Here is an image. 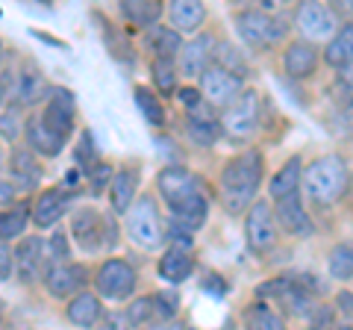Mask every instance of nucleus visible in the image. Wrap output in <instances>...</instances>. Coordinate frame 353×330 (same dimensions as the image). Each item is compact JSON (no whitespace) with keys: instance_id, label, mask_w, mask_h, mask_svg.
<instances>
[{"instance_id":"f257e3e1","label":"nucleus","mask_w":353,"mask_h":330,"mask_svg":"<svg viewBox=\"0 0 353 330\" xmlns=\"http://www.w3.org/2000/svg\"><path fill=\"white\" fill-rule=\"evenodd\" d=\"M157 192L171 210V233L174 242L192 245V233H197L209 218V201L203 195V180L185 165H165L157 174Z\"/></svg>"},{"instance_id":"f03ea898","label":"nucleus","mask_w":353,"mask_h":330,"mask_svg":"<svg viewBox=\"0 0 353 330\" xmlns=\"http://www.w3.org/2000/svg\"><path fill=\"white\" fill-rule=\"evenodd\" d=\"M262 174L265 165L259 151L239 153L224 165V171H221V204L230 215L248 213V206L253 204V197L262 186Z\"/></svg>"},{"instance_id":"7ed1b4c3","label":"nucleus","mask_w":353,"mask_h":330,"mask_svg":"<svg viewBox=\"0 0 353 330\" xmlns=\"http://www.w3.org/2000/svg\"><path fill=\"white\" fill-rule=\"evenodd\" d=\"M68 233L74 239V245L88 257L103 254V251H112L118 245L115 213H103V210H97V206H92V204L74 206Z\"/></svg>"},{"instance_id":"20e7f679","label":"nucleus","mask_w":353,"mask_h":330,"mask_svg":"<svg viewBox=\"0 0 353 330\" xmlns=\"http://www.w3.org/2000/svg\"><path fill=\"white\" fill-rule=\"evenodd\" d=\"M303 186H306V195L312 197L315 204H321V206H330V204L341 201V195H347V186H350L347 162L341 157L315 159L303 171Z\"/></svg>"},{"instance_id":"39448f33","label":"nucleus","mask_w":353,"mask_h":330,"mask_svg":"<svg viewBox=\"0 0 353 330\" xmlns=\"http://www.w3.org/2000/svg\"><path fill=\"white\" fill-rule=\"evenodd\" d=\"M124 218H127L124 222L127 236L136 242L139 248L153 251L165 242V224H162V215H159V206L153 201V195H148V192L139 195Z\"/></svg>"},{"instance_id":"423d86ee","label":"nucleus","mask_w":353,"mask_h":330,"mask_svg":"<svg viewBox=\"0 0 353 330\" xmlns=\"http://www.w3.org/2000/svg\"><path fill=\"white\" fill-rule=\"evenodd\" d=\"M236 30L248 48L265 50V48L280 45L289 36V21H283L274 12H265V9H248V12H241L236 18Z\"/></svg>"},{"instance_id":"0eeeda50","label":"nucleus","mask_w":353,"mask_h":330,"mask_svg":"<svg viewBox=\"0 0 353 330\" xmlns=\"http://www.w3.org/2000/svg\"><path fill=\"white\" fill-rule=\"evenodd\" d=\"M92 283H94V292L106 301H130L139 286V274L127 260L109 257L92 274Z\"/></svg>"},{"instance_id":"6e6552de","label":"nucleus","mask_w":353,"mask_h":330,"mask_svg":"<svg viewBox=\"0 0 353 330\" xmlns=\"http://www.w3.org/2000/svg\"><path fill=\"white\" fill-rule=\"evenodd\" d=\"M259 95L253 89H245L230 106L221 109V124H224V136H230L233 142H245L259 130Z\"/></svg>"},{"instance_id":"1a4fd4ad","label":"nucleus","mask_w":353,"mask_h":330,"mask_svg":"<svg viewBox=\"0 0 353 330\" xmlns=\"http://www.w3.org/2000/svg\"><path fill=\"white\" fill-rule=\"evenodd\" d=\"M294 27L301 30L306 41H327L336 36L339 15L324 0H297L294 6Z\"/></svg>"},{"instance_id":"9d476101","label":"nucleus","mask_w":353,"mask_h":330,"mask_svg":"<svg viewBox=\"0 0 353 330\" xmlns=\"http://www.w3.org/2000/svg\"><path fill=\"white\" fill-rule=\"evenodd\" d=\"M277 215H274L268 201H253L245 215V242L256 257L268 254L277 245Z\"/></svg>"},{"instance_id":"9b49d317","label":"nucleus","mask_w":353,"mask_h":330,"mask_svg":"<svg viewBox=\"0 0 353 330\" xmlns=\"http://www.w3.org/2000/svg\"><path fill=\"white\" fill-rule=\"evenodd\" d=\"M12 262H15V280L21 286L39 283L44 271H48V242L39 233L21 236L18 245L12 248Z\"/></svg>"},{"instance_id":"f8f14e48","label":"nucleus","mask_w":353,"mask_h":330,"mask_svg":"<svg viewBox=\"0 0 353 330\" xmlns=\"http://www.w3.org/2000/svg\"><path fill=\"white\" fill-rule=\"evenodd\" d=\"M3 80H6V89H9V104H15L21 109L44 104V97H48L53 89L32 62H24L21 68L12 71V77H3Z\"/></svg>"},{"instance_id":"ddd939ff","label":"nucleus","mask_w":353,"mask_h":330,"mask_svg":"<svg viewBox=\"0 0 353 330\" xmlns=\"http://www.w3.org/2000/svg\"><path fill=\"white\" fill-rule=\"evenodd\" d=\"M197 80H201V95L218 109L230 106L241 92H245V80H241V74L224 68L221 62H212L201 77H197Z\"/></svg>"},{"instance_id":"4468645a","label":"nucleus","mask_w":353,"mask_h":330,"mask_svg":"<svg viewBox=\"0 0 353 330\" xmlns=\"http://www.w3.org/2000/svg\"><path fill=\"white\" fill-rule=\"evenodd\" d=\"M74 197H77V192L68 183L41 189L36 195V201H32V224H36L39 230H48L53 224H59L62 218L74 210Z\"/></svg>"},{"instance_id":"2eb2a0df","label":"nucleus","mask_w":353,"mask_h":330,"mask_svg":"<svg viewBox=\"0 0 353 330\" xmlns=\"http://www.w3.org/2000/svg\"><path fill=\"white\" fill-rule=\"evenodd\" d=\"M215 109L218 106H212L206 97L185 109V136H189L194 145L212 148L215 142L224 136V124H221V115L215 113Z\"/></svg>"},{"instance_id":"dca6fc26","label":"nucleus","mask_w":353,"mask_h":330,"mask_svg":"<svg viewBox=\"0 0 353 330\" xmlns=\"http://www.w3.org/2000/svg\"><path fill=\"white\" fill-rule=\"evenodd\" d=\"M44 289H48L50 298H71V295L83 292L85 283H88V269L83 266V262H57V266H48V271H44Z\"/></svg>"},{"instance_id":"f3484780","label":"nucleus","mask_w":353,"mask_h":330,"mask_svg":"<svg viewBox=\"0 0 353 330\" xmlns=\"http://www.w3.org/2000/svg\"><path fill=\"white\" fill-rule=\"evenodd\" d=\"M44 124L50 130H57L59 136L71 139L77 130V101L68 89H50V95L44 97V106L39 109Z\"/></svg>"},{"instance_id":"a211bd4d","label":"nucleus","mask_w":353,"mask_h":330,"mask_svg":"<svg viewBox=\"0 0 353 330\" xmlns=\"http://www.w3.org/2000/svg\"><path fill=\"white\" fill-rule=\"evenodd\" d=\"M215 50H218V39L212 32H201V36H194L192 41H185L183 50H180V74L189 77V80H197L209 65L215 62Z\"/></svg>"},{"instance_id":"6ab92c4d","label":"nucleus","mask_w":353,"mask_h":330,"mask_svg":"<svg viewBox=\"0 0 353 330\" xmlns=\"http://www.w3.org/2000/svg\"><path fill=\"white\" fill-rule=\"evenodd\" d=\"M6 171H9V180L24 192L36 189V186L41 183V177H44V165L39 162V153L30 145L27 148H12V153H9V159H6Z\"/></svg>"},{"instance_id":"aec40b11","label":"nucleus","mask_w":353,"mask_h":330,"mask_svg":"<svg viewBox=\"0 0 353 330\" xmlns=\"http://www.w3.org/2000/svg\"><path fill=\"white\" fill-rule=\"evenodd\" d=\"M24 139H27V145L44 159L59 157V153L65 151V145H68V139L59 136L57 130H50L48 124H44L41 113H32V115L24 118Z\"/></svg>"},{"instance_id":"412c9836","label":"nucleus","mask_w":353,"mask_h":330,"mask_svg":"<svg viewBox=\"0 0 353 330\" xmlns=\"http://www.w3.org/2000/svg\"><path fill=\"white\" fill-rule=\"evenodd\" d=\"M277 206H274V215H277V224L285 230L289 236H297V239H309L315 233V224H312V218L306 215L303 210V204H301V195L292 192V195H285L280 197V201H274Z\"/></svg>"},{"instance_id":"4be33fe9","label":"nucleus","mask_w":353,"mask_h":330,"mask_svg":"<svg viewBox=\"0 0 353 330\" xmlns=\"http://www.w3.org/2000/svg\"><path fill=\"white\" fill-rule=\"evenodd\" d=\"M192 271H194V257H192L189 245H180V242H174V245L165 251V254L159 257V262H157L159 280L171 283V286H180L183 280H189Z\"/></svg>"},{"instance_id":"5701e85b","label":"nucleus","mask_w":353,"mask_h":330,"mask_svg":"<svg viewBox=\"0 0 353 330\" xmlns=\"http://www.w3.org/2000/svg\"><path fill=\"white\" fill-rule=\"evenodd\" d=\"M139 165L132 168H118L112 174V183H109V206H112L115 215H127V210L132 206V201L139 197Z\"/></svg>"},{"instance_id":"b1692460","label":"nucleus","mask_w":353,"mask_h":330,"mask_svg":"<svg viewBox=\"0 0 353 330\" xmlns=\"http://www.w3.org/2000/svg\"><path fill=\"white\" fill-rule=\"evenodd\" d=\"M103 298L97 292H77L71 295L68 307H65V316H68V322L77 324V327H94L97 322L103 318Z\"/></svg>"},{"instance_id":"393cba45","label":"nucleus","mask_w":353,"mask_h":330,"mask_svg":"<svg viewBox=\"0 0 353 330\" xmlns=\"http://www.w3.org/2000/svg\"><path fill=\"white\" fill-rule=\"evenodd\" d=\"M168 24L180 32H197L206 21V6L201 0H168Z\"/></svg>"},{"instance_id":"a878e982","label":"nucleus","mask_w":353,"mask_h":330,"mask_svg":"<svg viewBox=\"0 0 353 330\" xmlns=\"http://www.w3.org/2000/svg\"><path fill=\"white\" fill-rule=\"evenodd\" d=\"M283 68L289 77H294V80H306V77L318 68L315 48L306 45V41H294V45H289L283 53Z\"/></svg>"},{"instance_id":"bb28decb","label":"nucleus","mask_w":353,"mask_h":330,"mask_svg":"<svg viewBox=\"0 0 353 330\" xmlns=\"http://www.w3.org/2000/svg\"><path fill=\"white\" fill-rule=\"evenodd\" d=\"M183 32L176 27H162V24H153L148 27V48L153 57H165V59H176L183 50Z\"/></svg>"},{"instance_id":"cd10ccee","label":"nucleus","mask_w":353,"mask_h":330,"mask_svg":"<svg viewBox=\"0 0 353 330\" xmlns=\"http://www.w3.org/2000/svg\"><path fill=\"white\" fill-rule=\"evenodd\" d=\"M27 222H32V204L15 201V204L0 206V239L6 242L21 239V233L27 230Z\"/></svg>"},{"instance_id":"c85d7f7f","label":"nucleus","mask_w":353,"mask_h":330,"mask_svg":"<svg viewBox=\"0 0 353 330\" xmlns=\"http://www.w3.org/2000/svg\"><path fill=\"white\" fill-rule=\"evenodd\" d=\"M324 62L339 71H345L353 65V21L336 30V36L330 39V45L324 50Z\"/></svg>"},{"instance_id":"c756f323","label":"nucleus","mask_w":353,"mask_h":330,"mask_svg":"<svg viewBox=\"0 0 353 330\" xmlns=\"http://www.w3.org/2000/svg\"><path fill=\"white\" fill-rule=\"evenodd\" d=\"M121 15H124V21H130L132 27L148 30L153 24H159L162 0H121Z\"/></svg>"},{"instance_id":"7c9ffc66","label":"nucleus","mask_w":353,"mask_h":330,"mask_svg":"<svg viewBox=\"0 0 353 330\" xmlns=\"http://www.w3.org/2000/svg\"><path fill=\"white\" fill-rule=\"evenodd\" d=\"M303 180V168H301V159L292 157V159H285L283 168L271 177V186H268V195H271V201H280V197L285 195H292L297 192V186H301Z\"/></svg>"},{"instance_id":"2f4dec72","label":"nucleus","mask_w":353,"mask_h":330,"mask_svg":"<svg viewBox=\"0 0 353 330\" xmlns=\"http://www.w3.org/2000/svg\"><path fill=\"white\" fill-rule=\"evenodd\" d=\"M150 80H153V89L159 95H176V89H180V68H176V59L153 57Z\"/></svg>"},{"instance_id":"473e14b6","label":"nucleus","mask_w":353,"mask_h":330,"mask_svg":"<svg viewBox=\"0 0 353 330\" xmlns=\"http://www.w3.org/2000/svg\"><path fill=\"white\" fill-rule=\"evenodd\" d=\"M132 97H136L139 113L145 115V121H148L150 127H165L168 115H165V106H162V101H159L157 89H148V86H136V89H132Z\"/></svg>"},{"instance_id":"72a5a7b5","label":"nucleus","mask_w":353,"mask_h":330,"mask_svg":"<svg viewBox=\"0 0 353 330\" xmlns=\"http://www.w3.org/2000/svg\"><path fill=\"white\" fill-rule=\"evenodd\" d=\"M97 21H101V30H103V45L109 50V57L124 62V65H132V59H136V53H132V45L127 41V36L121 32L115 24H109V21H103L101 15H94Z\"/></svg>"},{"instance_id":"f704fd0d","label":"nucleus","mask_w":353,"mask_h":330,"mask_svg":"<svg viewBox=\"0 0 353 330\" xmlns=\"http://www.w3.org/2000/svg\"><path fill=\"white\" fill-rule=\"evenodd\" d=\"M245 324L248 327H259V330H280L285 322L271 304L259 301V304H253V307L245 310Z\"/></svg>"},{"instance_id":"c9c22d12","label":"nucleus","mask_w":353,"mask_h":330,"mask_svg":"<svg viewBox=\"0 0 353 330\" xmlns=\"http://www.w3.org/2000/svg\"><path fill=\"white\" fill-rule=\"evenodd\" d=\"M327 269H330V278H336V280L353 278V242H341V245L330 251Z\"/></svg>"},{"instance_id":"e433bc0d","label":"nucleus","mask_w":353,"mask_h":330,"mask_svg":"<svg viewBox=\"0 0 353 330\" xmlns=\"http://www.w3.org/2000/svg\"><path fill=\"white\" fill-rule=\"evenodd\" d=\"M124 316H127V324H132V327H145V324L153 322V318H159L157 304H153V295H141V298L130 301Z\"/></svg>"},{"instance_id":"4c0bfd02","label":"nucleus","mask_w":353,"mask_h":330,"mask_svg":"<svg viewBox=\"0 0 353 330\" xmlns=\"http://www.w3.org/2000/svg\"><path fill=\"white\" fill-rule=\"evenodd\" d=\"M74 162H77V168H80L83 174L92 168L94 162H101V151H97V142L92 136V130H83L80 145H77V153H74Z\"/></svg>"},{"instance_id":"58836bf2","label":"nucleus","mask_w":353,"mask_h":330,"mask_svg":"<svg viewBox=\"0 0 353 330\" xmlns=\"http://www.w3.org/2000/svg\"><path fill=\"white\" fill-rule=\"evenodd\" d=\"M112 174H115V168H112L109 162H103V159H101V162H94L92 168L83 174V177H85V186H88V192H92V195H103V192H106V186L112 183Z\"/></svg>"},{"instance_id":"ea45409f","label":"nucleus","mask_w":353,"mask_h":330,"mask_svg":"<svg viewBox=\"0 0 353 330\" xmlns=\"http://www.w3.org/2000/svg\"><path fill=\"white\" fill-rule=\"evenodd\" d=\"M68 239H71V233H62V230H57V233L48 239V266H57V262L71 260Z\"/></svg>"},{"instance_id":"a19ab883","label":"nucleus","mask_w":353,"mask_h":330,"mask_svg":"<svg viewBox=\"0 0 353 330\" xmlns=\"http://www.w3.org/2000/svg\"><path fill=\"white\" fill-rule=\"evenodd\" d=\"M153 304H157L159 318H174L180 310V295H176V289H159L153 295Z\"/></svg>"},{"instance_id":"79ce46f5","label":"nucleus","mask_w":353,"mask_h":330,"mask_svg":"<svg viewBox=\"0 0 353 330\" xmlns=\"http://www.w3.org/2000/svg\"><path fill=\"white\" fill-rule=\"evenodd\" d=\"M215 57L221 59V65H224V68H230V71H236V74H241L245 77V59H241V53L233 48V45H218V50H215Z\"/></svg>"},{"instance_id":"37998d69","label":"nucleus","mask_w":353,"mask_h":330,"mask_svg":"<svg viewBox=\"0 0 353 330\" xmlns=\"http://www.w3.org/2000/svg\"><path fill=\"white\" fill-rule=\"evenodd\" d=\"M15 274V262H12V248L6 239H0V283L9 280Z\"/></svg>"},{"instance_id":"c03bdc74","label":"nucleus","mask_w":353,"mask_h":330,"mask_svg":"<svg viewBox=\"0 0 353 330\" xmlns=\"http://www.w3.org/2000/svg\"><path fill=\"white\" fill-rule=\"evenodd\" d=\"M18 201V186L12 180H0V206Z\"/></svg>"},{"instance_id":"a18cd8bd","label":"nucleus","mask_w":353,"mask_h":330,"mask_svg":"<svg viewBox=\"0 0 353 330\" xmlns=\"http://www.w3.org/2000/svg\"><path fill=\"white\" fill-rule=\"evenodd\" d=\"M176 97H180V101H183V106H185V109L194 106L197 101H203L201 89H192V86H185V89H176Z\"/></svg>"},{"instance_id":"49530a36","label":"nucleus","mask_w":353,"mask_h":330,"mask_svg":"<svg viewBox=\"0 0 353 330\" xmlns=\"http://www.w3.org/2000/svg\"><path fill=\"white\" fill-rule=\"evenodd\" d=\"M336 304H339V310H341V313H347V316H353V292H347V289H341V292L336 295Z\"/></svg>"},{"instance_id":"de8ad7c7","label":"nucleus","mask_w":353,"mask_h":330,"mask_svg":"<svg viewBox=\"0 0 353 330\" xmlns=\"http://www.w3.org/2000/svg\"><path fill=\"white\" fill-rule=\"evenodd\" d=\"M339 18H353V0H330Z\"/></svg>"},{"instance_id":"09e8293b","label":"nucleus","mask_w":353,"mask_h":330,"mask_svg":"<svg viewBox=\"0 0 353 330\" xmlns=\"http://www.w3.org/2000/svg\"><path fill=\"white\" fill-rule=\"evenodd\" d=\"M203 289L215 292V295H224V292L230 289V286H227L224 280H221V278H215V274H212V278H209V280H203Z\"/></svg>"},{"instance_id":"8fccbe9b","label":"nucleus","mask_w":353,"mask_h":330,"mask_svg":"<svg viewBox=\"0 0 353 330\" xmlns=\"http://www.w3.org/2000/svg\"><path fill=\"white\" fill-rule=\"evenodd\" d=\"M6 97H9V89H6V80H3V77H0V113H3Z\"/></svg>"},{"instance_id":"3c124183","label":"nucleus","mask_w":353,"mask_h":330,"mask_svg":"<svg viewBox=\"0 0 353 330\" xmlns=\"http://www.w3.org/2000/svg\"><path fill=\"white\" fill-rule=\"evenodd\" d=\"M285 3H292V0H262V6H268V9H280Z\"/></svg>"},{"instance_id":"603ef678","label":"nucleus","mask_w":353,"mask_h":330,"mask_svg":"<svg viewBox=\"0 0 353 330\" xmlns=\"http://www.w3.org/2000/svg\"><path fill=\"white\" fill-rule=\"evenodd\" d=\"M6 159H9V153H6L3 148H0V171H3V168H6Z\"/></svg>"},{"instance_id":"864d4df0","label":"nucleus","mask_w":353,"mask_h":330,"mask_svg":"<svg viewBox=\"0 0 353 330\" xmlns=\"http://www.w3.org/2000/svg\"><path fill=\"white\" fill-rule=\"evenodd\" d=\"M3 313H6V304H3V298H0V318H3Z\"/></svg>"},{"instance_id":"5fc2aeb1","label":"nucleus","mask_w":353,"mask_h":330,"mask_svg":"<svg viewBox=\"0 0 353 330\" xmlns=\"http://www.w3.org/2000/svg\"><path fill=\"white\" fill-rule=\"evenodd\" d=\"M347 192H350V204H353V180H350V186H347Z\"/></svg>"},{"instance_id":"6e6d98bb","label":"nucleus","mask_w":353,"mask_h":330,"mask_svg":"<svg viewBox=\"0 0 353 330\" xmlns=\"http://www.w3.org/2000/svg\"><path fill=\"white\" fill-rule=\"evenodd\" d=\"M0 62H3V39H0Z\"/></svg>"},{"instance_id":"4d7b16f0","label":"nucleus","mask_w":353,"mask_h":330,"mask_svg":"<svg viewBox=\"0 0 353 330\" xmlns=\"http://www.w3.org/2000/svg\"><path fill=\"white\" fill-rule=\"evenodd\" d=\"M36 3H44V6H50V3H53V0H36Z\"/></svg>"},{"instance_id":"13d9d810","label":"nucleus","mask_w":353,"mask_h":330,"mask_svg":"<svg viewBox=\"0 0 353 330\" xmlns=\"http://www.w3.org/2000/svg\"><path fill=\"white\" fill-rule=\"evenodd\" d=\"M347 109H350V115H353V104H347Z\"/></svg>"}]
</instances>
